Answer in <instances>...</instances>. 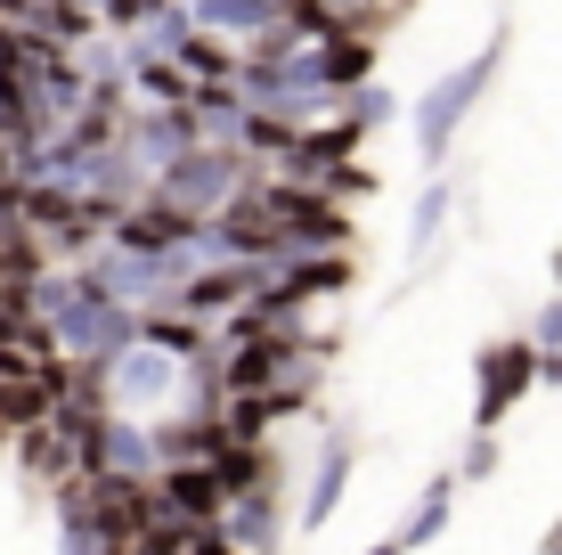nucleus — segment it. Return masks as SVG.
<instances>
[{"label":"nucleus","instance_id":"f257e3e1","mask_svg":"<svg viewBox=\"0 0 562 555\" xmlns=\"http://www.w3.org/2000/svg\"><path fill=\"white\" fill-rule=\"evenodd\" d=\"M254 156H245V147H188L180 164L164 171V188H155V197L164 204H180L188 221H212V213H228V204H237V188L254 180Z\"/></svg>","mask_w":562,"mask_h":555},{"label":"nucleus","instance_id":"f03ea898","mask_svg":"<svg viewBox=\"0 0 562 555\" xmlns=\"http://www.w3.org/2000/svg\"><path fill=\"white\" fill-rule=\"evenodd\" d=\"M497 57H506V42H490L481 57H464L457 74H440L432 90L416 99V147H424V164H440L449 156V140H457V123L473 114V99L490 90V74H497Z\"/></svg>","mask_w":562,"mask_h":555},{"label":"nucleus","instance_id":"7ed1b4c3","mask_svg":"<svg viewBox=\"0 0 562 555\" xmlns=\"http://www.w3.org/2000/svg\"><path fill=\"white\" fill-rule=\"evenodd\" d=\"M530 385H538V343H530V335L490 343V352H481V368H473V433H497Z\"/></svg>","mask_w":562,"mask_h":555},{"label":"nucleus","instance_id":"20e7f679","mask_svg":"<svg viewBox=\"0 0 562 555\" xmlns=\"http://www.w3.org/2000/svg\"><path fill=\"white\" fill-rule=\"evenodd\" d=\"M196 229H204V221H188L180 204L147 197V204H131V213H114L106 245H114V254H171V245H188Z\"/></svg>","mask_w":562,"mask_h":555},{"label":"nucleus","instance_id":"39448f33","mask_svg":"<svg viewBox=\"0 0 562 555\" xmlns=\"http://www.w3.org/2000/svg\"><path fill=\"white\" fill-rule=\"evenodd\" d=\"M278 531H285L278 490H245V499L221 507V540L237 547V555H278Z\"/></svg>","mask_w":562,"mask_h":555},{"label":"nucleus","instance_id":"423d86ee","mask_svg":"<svg viewBox=\"0 0 562 555\" xmlns=\"http://www.w3.org/2000/svg\"><path fill=\"white\" fill-rule=\"evenodd\" d=\"M351 457H359V442L351 433H326V457H318V474H310V490H302V523L318 531L326 514L342 507V482H351Z\"/></svg>","mask_w":562,"mask_h":555},{"label":"nucleus","instance_id":"0eeeda50","mask_svg":"<svg viewBox=\"0 0 562 555\" xmlns=\"http://www.w3.org/2000/svg\"><path fill=\"white\" fill-rule=\"evenodd\" d=\"M171 66H180L188 82H237L245 49H237V42H221V33H204V25H188L180 42H171Z\"/></svg>","mask_w":562,"mask_h":555},{"label":"nucleus","instance_id":"6e6552de","mask_svg":"<svg viewBox=\"0 0 562 555\" xmlns=\"http://www.w3.org/2000/svg\"><path fill=\"white\" fill-rule=\"evenodd\" d=\"M457 466L449 474H440V482H424V499H416V514H408V531H400V547H424V540H432V531L440 523H449V507H457Z\"/></svg>","mask_w":562,"mask_h":555},{"label":"nucleus","instance_id":"1a4fd4ad","mask_svg":"<svg viewBox=\"0 0 562 555\" xmlns=\"http://www.w3.org/2000/svg\"><path fill=\"white\" fill-rule=\"evenodd\" d=\"M164 9H171V0H99V25H106V33H123V42H131V33H147V25H155Z\"/></svg>","mask_w":562,"mask_h":555},{"label":"nucleus","instance_id":"9d476101","mask_svg":"<svg viewBox=\"0 0 562 555\" xmlns=\"http://www.w3.org/2000/svg\"><path fill=\"white\" fill-rule=\"evenodd\" d=\"M440 221H449V188L432 180V188H424V204H416V245H432V237H440Z\"/></svg>","mask_w":562,"mask_h":555},{"label":"nucleus","instance_id":"9b49d317","mask_svg":"<svg viewBox=\"0 0 562 555\" xmlns=\"http://www.w3.org/2000/svg\"><path fill=\"white\" fill-rule=\"evenodd\" d=\"M497 466V433H473V449H464V466H457V482H481V474Z\"/></svg>","mask_w":562,"mask_h":555},{"label":"nucleus","instance_id":"f8f14e48","mask_svg":"<svg viewBox=\"0 0 562 555\" xmlns=\"http://www.w3.org/2000/svg\"><path fill=\"white\" fill-rule=\"evenodd\" d=\"M530 343H538V352H562V295L547 302V311H538V328H530Z\"/></svg>","mask_w":562,"mask_h":555},{"label":"nucleus","instance_id":"ddd939ff","mask_svg":"<svg viewBox=\"0 0 562 555\" xmlns=\"http://www.w3.org/2000/svg\"><path fill=\"white\" fill-rule=\"evenodd\" d=\"M33 16V0H0V25H25Z\"/></svg>","mask_w":562,"mask_h":555},{"label":"nucleus","instance_id":"4468645a","mask_svg":"<svg viewBox=\"0 0 562 555\" xmlns=\"http://www.w3.org/2000/svg\"><path fill=\"white\" fill-rule=\"evenodd\" d=\"M538 555H562V523H554V531H547V547H538Z\"/></svg>","mask_w":562,"mask_h":555},{"label":"nucleus","instance_id":"2eb2a0df","mask_svg":"<svg viewBox=\"0 0 562 555\" xmlns=\"http://www.w3.org/2000/svg\"><path fill=\"white\" fill-rule=\"evenodd\" d=\"M367 555H408V547H400V540H383V547H367Z\"/></svg>","mask_w":562,"mask_h":555},{"label":"nucleus","instance_id":"dca6fc26","mask_svg":"<svg viewBox=\"0 0 562 555\" xmlns=\"http://www.w3.org/2000/svg\"><path fill=\"white\" fill-rule=\"evenodd\" d=\"M554 286H562V245H554Z\"/></svg>","mask_w":562,"mask_h":555}]
</instances>
